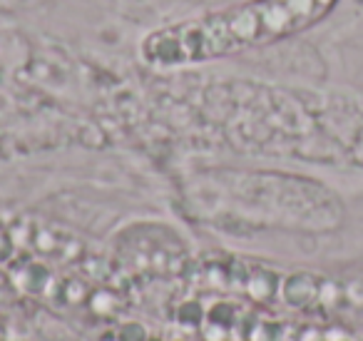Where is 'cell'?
<instances>
[{
	"label": "cell",
	"mask_w": 363,
	"mask_h": 341,
	"mask_svg": "<svg viewBox=\"0 0 363 341\" xmlns=\"http://www.w3.org/2000/svg\"><path fill=\"white\" fill-rule=\"evenodd\" d=\"M339 0H246L149 30L140 57L154 70L192 68L269 48L326 20Z\"/></svg>",
	"instance_id": "obj_1"
},
{
	"label": "cell",
	"mask_w": 363,
	"mask_h": 341,
	"mask_svg": "<svg viewBox=\"0 0 363 341\" xmlns=\"http://www.w3.org/2000/svg\"><path fill=\"white\" fill-rule=\"evenodd\" d=\"M293 112L296 130L309 140L306 152L363 167V98L301 95Z\"/></svg>",
	"instance_id": "obj_2"
}]
</instances>
